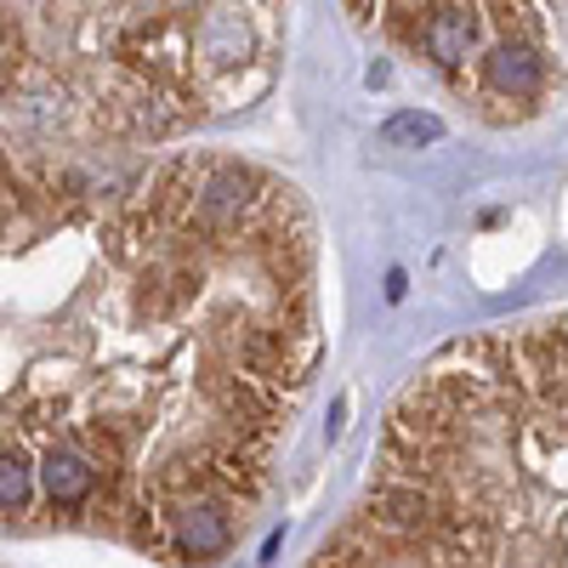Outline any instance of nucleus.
Segmentation results:
<instances>
[{
  "instance_id": "f257e3e1",
  "label": "nucleus",
  "mask_w": 568,
  "mask_h": 568,
  "mask_svg": "<svg viewBox=\"0 0 568 568\" xmlns=\"http://www.w3.org/2000/svg\"><path fill=\"white\" fill-rule=\"evenodd\" d=\"M318 240L233 154L7 160L0 511L160 562L240 546L318 369Z\"/></svg>"
},
{
  "instance_id": "20e7f679",
  "label": "nucleus",
  "mask_w": 568,
  "mask_h": 568,
  "mask_svg": "<svg viewBox=\"0 0 568 568\" xmlns=\"http://www.w3.org/2000/svg\"><path fill=\"white\" fill-rule=\"evenodd\" d=\"M433 131H438V120L409 114V120H393V125H387V142H398V136H433Z\"/></svg>"
},
{
  "instance_id": "f03ea898",
  "label": "nucleus",
  "mask_w": 568,
  "mask_h": 568,
  "mask_svg": "<svg viewBox=\"0 0 568 568\" xmlns=\"http://www.w3.org/2000/svg\"><path fill=\"white\" fill-rule=\"evenodd\" d=\"M307 568H568V307L426 364Z\"/></svg>"
},
{
  "instance_id": "7ed1b4c3",
  "label": "nucleus",
  "mask_w": 568,
  "mask_h": 568,
  "mask_svg": "<svg viewBox=\"0 0 568 568\" xmlns=\"http://www.w3.org/2000/svg\"><path fill=\"white\" fill-rule=\"evenodd\" d=\"M7 154L160 142L273 85L284 7H7Z\"/></svg>"
}]
</instances>
